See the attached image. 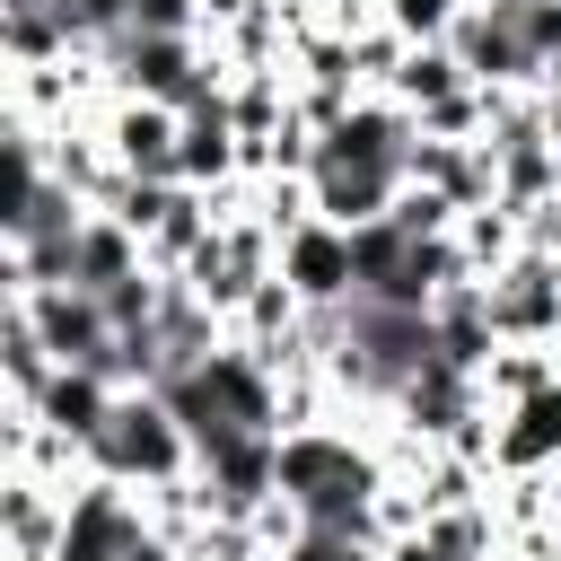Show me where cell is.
<instances>
[{
    "label": "cell",
    "instance_id": "6da1fadb",
    "mask_svg": "<svg viewBox=\"0 0 561 561\" xmlns=\"http://www.w3.org/2000/svg\"><path fill=\"white\" fill-rule=\"evenodd\" d=\"M88 473L131 482V491L184 482V473H193V430L175 421V403H167L158 386H131V394H114L105 430L88 438Z\"/></svg>",
    "mask_w": 561,
    "mask_h": 561
},
{
    "label": "cell",
    "instance_id": "7a4b0ae2",
    "mask_svg": "<svg viewBox=\"0 0 561 561\" xmlns=\"http://www.w3.org/2000/svg\"><path fill=\"white\" fill-rule=\"evenodd\" d=\"M482 298H491L500 342H561V254L517 245L500 272H482Z\"/></svg>",
    "mask_w": 561,
    "mask_h": 561
},
{
    "label": "cell",
    "instance_id": "3957f363",
    "mask_svg": "<svg viewBox=\"0 0 561 561\" xmlns=\"http://www.w3.org/2000/svg\"><path fill=\"white\" fill-rule=\"evenodd\" d=\"M456 61H465V79L473 88H543V61L526 53V35H517V0H465V18H456Z\"/></svg>",
    "mask_w": 561,
    "mask_h": 561
},
{
    "label": "cell",
    "instance_id": "277c9868",
    "mask_svg": "<svg viewBox=\"0 0 561 561\" xmlns=\"http://www.w3.org/2000/svg\"><path fill=\"white\" fill-rule=\"evenodd\" d=\"M140 535H149V500H140L131 482H105V473H88V482L70 491L61 561H123Z\"/></svg>",
    "mask_w": 561,
    "mask_h": 561
},
{
    "label": "cell",
    "instance_id": "5b68a950",
    "mask_svg": "<svg viewBox=\"0 0 561 561\" xmlns=\"http://www.w3.org/2000/svg\"><path fill=\"white\" fill-rule=\"evenodd\" d=\"M280 280H289L307 307H351V298H359L351 228H333V219H298V228L280 237Z\"/></svg>",
    "mask_w": 561,
    "mask_h": 561
},
{
    "label": "cell",
    "instance_id": "8992f818",
    "mask_svg": "<svg viewBox=\"0 0 561 561\" xmlns=\"http://www.w3.org/2000/svg\"><path fill=\"white\" fill-rule=\"evenodd\" d=\"M61 526H70V491L26 473V465H0V543H9V561H61Z\"/></svg>",
    "mask_w": 561,
    "mask_h": 561
},
{
    "label": "cell",
    "instance_id": "52a82bcc",
    "mask_svg": "<svg viewBox=\"0 0 561 561\" xmlns=\"http://www.w3.org/2000/svg\"><path fill=\"white\" fill-rule=\"evenodd\" d=\"M96 131H105V149H114L123 175H175V149H184V114L175 105H158V96H105Z\"/></svg>",
    "mask_w": 561,
    "mask_h": 561
},
{
    "label": "cell",
    "instance_id": "ba28073f",
    "mask_svg": "<svg viewBox=\"0 0 561 561\" xmlns=\"http://www.w3.org/2000/svg\"><path fill=\"white\" fill-rule=\"evenodd\" d=\"M307 193H316V219H333V228H368V219L394 210L403 167H368V158H333V149H316Z\"/></svg>",
    "mask_w": 561,
    "mask_h": 561
},
{
    "label": "cell",
    "instance_id": "9c48e42d",
    "mask_svg": "<svg viewBox=\"0 0 561 561\" xmlns=\"http://www.w3.org/2000/svg\"><path fill=\"white\" fill-rule=\"evenodd\" d=\"M491 473H561V377L491 412Z\"/></svg>",
    "mask_w": 561,
    "mask_h": 561
},
{
    "label": "cell",
    "instance_id": "30bf717a",
    "mask_svg": "<svg viewBox=\"0 0 561 561\" xmlns=\"http://www.w3.org/2000/svg\"><path fill=\"white\" fill-rule=\"evenodd\" d=\"M245 175V131L228 114V88L210 105H184V149H175V184L210 193V184H237Z\"/></svg>",
    "mask_w": 561,
    "mask_h": 561
},
{
    "label": "cell",
    "instance_id": "8fae6325",
    "mask_svg": "<svg viewBox=\"0 0 561 561\" xmlns=\"http://www.w3.org/2000/svg\"><path fill=\"white\" fill-rule=\"evenodd\" d=\"M403 184H430V193H447L456 210H482V202H500V167H491V149L482 140H412V158H403Z\"/></svg>",
    "mask_w": 561,
    "mask_h": 561
},
{
    "label": "cell",
    "instance_id": "7c38bea8",
    "mask_svg": "<svg viewBox=\"0 0 561 561\" xmlns=\"http://www.w3.org/2000/svg\"><path fill=\"white\" fill-rule=\"evenodd\" d=\"M430 324H438V359H456V368H473V377H482V359L500 351V324H491V298H482V280H456V289H438V298H430Z\"/></svg>",
    "mask_w": 561,
    "mask_h": 561
},
{
    "label": "cell",
    "instance_id": "4fadbf2b",
    "mask_svg": "<svg viewBox=\"0 0 561 561\" xmlns=\"http://www.w3.org/2000/svg\"><path fill=\"white\" fill-rule=\"evenodd\" d=\"M88 53V35L70 26V9H0V70H44Z\"/></svg>",
    "mask_w": 561,
    "mask_h": 561
},
{
    "label": "cell",
    "instance_id": "5bb4252c",
    "mask_svg": "<svg viewBox=\"0 0 561 561\" xmlns=\"http://www.w3.org/2000/svg\"><path fill=\"white\" fill-rule=\"evenodd\" d=\"M53 368H61V359L44 351V333H35V316H26V298H0V403H35Z\"/></svg>",
    "mask_w": 561,
    "mask_h": 561
},
{
    "label": "cell",
    "instance_id": "9a60e30c",
    "mask_svg": "<svg viewBox=\"0 0 561 561\" xmlns=\"http://www.w3.org/2000/svg\"><path fill=\"white\" fill-rule=\"evenodd\" d=\"M35 412L88 447V438L105 430V412H114V386H105L96 368H53V377H44V394H35Z\"/></svg>",
    "mask_w": 561,
    "mask_h": 561
},
{
    "label": "cell",
    "instance_id": "2e32d148",
    "mask_svg": "<svg viewBox=\"0 0 561 561\" xmlns=\"http://www.w3.org/2000/svg\"><path fill=\"white\" fill-rule=\"evenodd\" d=\"M552 377H561V342H500V351L482 359V403H491V412H508V403L543 394Z\"/></svg>",
    "mask_w": 561,
    "mask_h": 561
},
{
    "label": "cell",
    "instance_id": "e0dca14e",
    "mask_svg": "<svg viewBox=\"0 0 561 561\" xmlns=\"http://www.w3.org/2000/svg\"><path fill=\"white\" fill-rule=\"evenodd\" d=\"M140 263H149V245H140L114 210H88V228H79V272H70V280H79V289H114V280L140 272Z\"/></svg>",
    "mask_w": 561,
    "mask_h": 561
},
{
    "label": "cell",
    "instance_id": "ac0fdd59",
    "mask_svg": "<svg viewBox=\"0 0 561 561\" xmlns=\"http://www.w3.org/2000/svg\"><path fill=\"white\" fill-rule=\"evenodd\" d=\"M456 88H473V79H465V61H456V44H412V53H403V70L386 79V96H394V105H412V114H421V105H438V96H456Z\"/></svg>",
    "mask_w": 561,
    "mask_h": 561
},
{
    "label": "cell",
    "instance_id": "d6986e66",
    "mask_svg": "<svg viewBox=\"0 0 561 561\" xmlns=\"http://www.w3.org/2000/svg\"><path fill=\"white\" fill-rule=\"evenodd\" d=\"M421 131L430 140H482L491 131V88H456V96L421 105Z\"/></svg>",
    "mask_w": 561,
    "mask_h": 561
},
{
    "label": "cell",
    "instance_id": "ffe728a7",
    "mask_svg": "<svg viewBox=\"0 0 561 561\" xmlns=\"http://www.w3.org/2000/svg\"><path fill=\"white\" fill-rule=\"evenodd\" d=\"M377 18H386L403 44H447V35H456V18H465V0H386Z\"/></svg>",
    "mask_w": 561,
    "mask_h": 561
},
{
    "label": "cell",
    "instance_id": "44dd1931",
    "mask_svg": "<svg viewBox=\"0 0 561 561\" xmlns=\"http://www.w3.org/2000/svg\"><path fill=\"white\" fill-rule=\"evenodd\" d=\"M403 53H412V44H403L386 18H368V26L351 35V70H359V88H386V79L403 70Z\"/></svg>",
    "mask_w": 561,
    "mask_h": 561
},
{
    "label": "cell",
    "instance_id": "7402d4cb",
    "mask_svg": "<svg viewBox=\"0 0 561 561\" xmlns=\"http://www.w3.org/2000/svg\"><path fill=\"white\" fill-rule=\"evenodd\" d=\"M272 561H386V543H368V535H342V526H307L289 552H272Z\"/></svg>",
    "mask_w": 561,
    "mask_h": 561
},
{
    "label": "cell",
    "instance_id": "603a6c76",
    "mask_svg": "<svg viewBox=\"0 0 561 561\" xmlns=\"http://www.w3.org/2000/svg\"><path fill=\"white\" fill-rule=\"evenodd\" d=\"M394 219H403L412 237H447V228H456L465 210H456L447 193H430V184H403V193H394Z\"/></svg>",
    "mask_w": 561,
    "mask_h": 561
},
{
    "label": "cell",
    "instance_id": "cb8c5ba5",
    "mask_svg": "<svg viewBox=\"0 0 561 561\" xmlns=\"http://www.w3.org/2000/svg\"><path fill=\"white\" fill-rule=\"evenodd\" d=\"M517 35L535 61H561V0H517Z\"/></svg>",
    "mask_w": 561,
    "mask_h": 561
},
{
    "label": "cell",
    "instance_id": "d4e9b609",
    "mask_svg": "<svg viewBox=\"0 0 561 561\" xmlns=\"http://www.w3.org/2000/svg\"><path fill=\"white\" fill-rule=\"evenodd\" d=\"M140 35H202V0H131Z\"/></svg>",
    "mask_w": 561,
    "mask_h": 561
},
{
    "label": "cell",
    "instance_id": "484cf974",
    "mask_svg": "<svg viewBox=\"0 0 561 561\" xmlns=\"http://www.w3.org/2000/svg\"><path fill=\"white\" fill-rule=\"evenodd\" d=\"M254 9H272V0H202V35H219V26L254 18Z\"/></svg>",
    "mask_w": 561,
    "mask_h": 561
},
{
    "label": "cell",
    "instance_id": "4316f807",
    "mask_svg": "<svg viewBox=\"0 0 561 561\" xmlns=\"http://www.w3.org/2000/svg\"><path fill=\"white\" fill-rule=\"evenodd\" d=\"M123 561H193V552H184V543H175V535H158V526H149V535H140V543H131V552H123Z\"/></svg>",
    "mask_w": 561,
    "mask_h": 561
},
{
    "label": "cell",
    "instance_id": "83f0119b",
    "mask_svg": "<svg viewBox=\"0 0 561 561\" xmlns=\"http://www.w3.org/2000/svg\"><path fill=\"white\" fill-rule=\"evenodd\" d=\"M543 131H552V149H561V88H543Z\"/></svg>",
    "mask_w": 561,
    "mask_h": 561
},
{
    "label": "cell",
    "instance_id": "f1b7e54d",
    "mask_svg": "<svg viewBox=\"0 0 561 561\" xmlns=\"http://www.w3.org/2000/svg\"><path fill=\"white\" fill-rule=\"evenodd\" d=\"M0 9H70V0H0Z\"/></svg>",
    "mask_w": 561,
    "mask_h": 561
},
{
    "label": "cell",
    "instance_id": "f546056e",
    "mask_svg": "<svg viewBox=\"0 0 561 561\" xmlns=\"http://www.w3.org/2000/svg\"><path fill=\"white\" fill-rule=\"evenodd\" d=\"M500 561H517V552H500Z\"/></svg>",
    "mask_w": 561,
    "mask_h": 561
},
{
    "label": "cell",
    "instance_id": "4dcf8cb0",
    "mask_svg": "<svg viewBox=\"0 0 561 561\" xmlns=\"http://www.w3.org/2000/svg\"><path fill=\"white\" fill-rule=\"evenodd\" d=\"M377 9H386V0H377Z\"/></svg>",
    "mask_w": 561,
    "mask_h": 561
}]
</instances>
